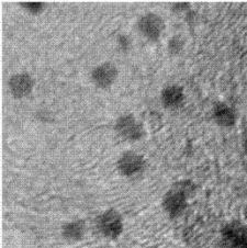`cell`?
I'll list each match as a JSON object with an SVG mask.
<instances>
[{
	"mask_svg": "<svg viewBox=\"0 0 247 248\" xmlns=\"http://www.w3.org/2000/svg\"><path fill=\"white\" fill-rule=\"evenodd\" d=\"M196 191V186L190 180H181L176 183L165 193L163 198V209L171 218H177L184 214L187 209L188 200Z\"/></svg>",
	"mask_w": 247,
	"mask_h": 248,
	"instance_id": "1",
	"label": "cell"
},
{
	"mask_svg": "<svg viewBox=\"0 0 247 248\" xmlns=\"http://www.w3.org/2000/svg\"><path fill=\"white\" fill-rule=\"evenodd\" d=\"M96 226L98 232L108 239H117L124 230L122 216L113 209L102 212L97 217Z\"/></svg>",
	"mask_w": 247,
	"mask_h": 248,
	"instance_id": "2",
	"label": "cell"
},
{
	"mask_svg": "<svg viewBox=\"0 0 247 248\" xmlns=\"http://www.w3.org/2000/svg\"><path fill=\"white\" fill-rule=\"evenodd\" d=\"M114 129L120 138L130 142H138L145 135L143 124L131 113L120 115L115 121Z\"/></svg>",
	"mask_w": 247,
	"mask_h": 248,
	"instance_id": "3",
	"label": "cell"
},
{
	"mask_svg": "<svg viewBox=\"0 0 247 248\" xmlns=\"http://www.w3.org/2000/svg\"><path fill=\"white\" fill-rule=\"evenodd\" d=\"M146 168V160L137 152H124L117 160V169L121 176L126 178H134L144 172Z\"/></svg>",
	"mask_w": 247,
	"mask_h": 248,
	"instance_id": "4",
	"label": "cell"
},
{
	"mask_svg": "<svg viewBox=\"0 0 247 248\" xmlns=\"http://www.w3.org/2000/svg\"><path fill=\"white\" fill-rule=\"evenodd\" d=\"M139 32L148 41H157L163 35L165 30L164 19L154 12L143 15L138 21Z\"/></svg>",
	"mask_w": 247,
	"mask_h": 248,
	"instance_id": "5",
	"label": "cell"
},
{
	"mask_svg": "<svg viewBox=\"0 0 247 248\" xmlns=\"http://www.w3.org/2000/svg\"><path fill=\"white\" fill-rule=\"evenodd\" d=\"M119 76V70L113 63L105 62L97 65L92 73H90V79L93 84L99 89H109L114 85Z\"/></svg>",
	"mask_w": 247,
	"mask_h": 248,
	"instance_id": "6",
	"label": "cell"
},
{
	"mask_svg": "<svg viewBox=\"0 0 247 248\" xmlns=\"http://www.w3.org/2000/svg\"><path fill=\"white\" fill-rule=\"evenodd\" d=\"M8 88L15 99H23L30 96L34 88V80L28 73H18L12 75L8 81Z\"/></svg>",
	"mask_w": 247,
	"mask_h": 248,
	"instance_id": "7",
	"label": "cell"
},
{
	"mask_svg": "<svg viewBox=\"0 0 247 248\" xmlns=\"http://www.w3.org/2000/svg\"><path fill=\"white\" fill-rule=\"evenodd\" d=\"M185 90L178 85L165 87L160 93V102L166 109H177L185 101Z\"/></svg>",
	"mask_w": 247,
	"mask_h": 248,
	"instance_id": "8",
	"label": "cell"
},
{
	"mask_svg": "<svg viewBox=\"0 0 247 248\" xmlns=\"http://www.w3.org/2000/svg\"><path fill=\"white\" fill-rule=\"evenodd\" d=\"M212 119L221 127H232L236 123V112L232 107L224 102H219L213 107Z\"/></svg>",
	"mask_w": 247,
	"mask_h": 248,
	"instance_id": "9",
	"label": "cell"
},
{
	"mask_svg": "<svg viewBox=\"0 0 247 248\" xmlns=\"http://www.w3.org/2000/svg\"><path fill=\"white\" fill-rule=\"evenodd\" d=\"M86 234V223L82 220H72L62 226V236L67 242L81 241Z\"/></svg>",
	"mask_w": 247,
	"mask_h": 248,
	"instance_id": "10",
	"label": "cell"
},
{
	"mask_svg": "<svg viewBox=\"0 0 247 248\" xmlns=\"http://www.w3.org/2000/svg\"><path fill=\"white\" fill-rule=\"evenodd\" d=\"M185 44H186V40H185L184 36L181 34H175L168 41L167 51L172 56L178 55L184 49Z\"/></svg>",
	"mask_w": 247,
	"mask_h": 248,
	"instance_id": "11",
	"label": "cell"
},
{
	"mask_svg": "<svg viewBox=\"0 0 247 248\" xmlns=\"http://www.w3.org/2000/svg\"><path fill=\"white\" fill-rule=\"evenodd\" d=\"M20 6L21 8H23L24 10L27 12H29L30 15H40L42 14V11L45 9V2H32V1H29V2H19Z\"/></svg>",
	"mask_w": 247,
	"mask_h": 248,
	"instance_id": "12",
	"label": "cell"
},
{
	"mask_svg": "<svg viewBox=\"0 0 247 248\" xmlns=\"http://www.w3.org/2000/svg\"><path fill=\"white\" fill-rule=\"evenodd\" d=\"M118 46L123 52H127L129 49H131L132 46V40L129 35L126 34H120L118 36Z\"/></svg>",
	"mask_w": 247,
	"mask_h": 248,
	"instance_id": "13",
	"label": "cell"
},
{
	"mask_svg": "<svg viewBox=\"0 0 247 248\" xmlns=\"http://www.w3.org/2000/svg\"><path fill=\"white\" fill-rule=\"evenodd\" d=\"M190 5L189 2H175L172 3L171 10L175 12V14H181V12H186L189 10Z\"/></svg>",
	"mask_w": 247,
	"mask_h": 248,
	"instance_id": "14",
	"label": "cell"
},
{
	"mask_svg": "<svg viewBox=\"0 0 247 248\" xmlns=\"http://www.w3.org/2000/svg\"><path fill=\"white\" fill-rule=\"evenodd\" d=\"M244 217H245V218L247 220V204H246L245 209H244Z\"/></svg>",
	"mask_w": 247,
	"mask_h": 248,
	"instance_id": "15",
	"label": "cell"
},
{
	"mask_svg": "<svg viewBox=\"0 0 247 248\" xmlns=\"http://www.w3.org/2000/svg\"><path fill=\"white\" fill-rule=\"evenodd\" d=\"M245 153H246V156H247V139L245 140Z\"/></svg>",
	"mask_w": 247,
	"mask_h": 248,
	"instance_id": "16",
	"label": "cell"
}]
</instances>
